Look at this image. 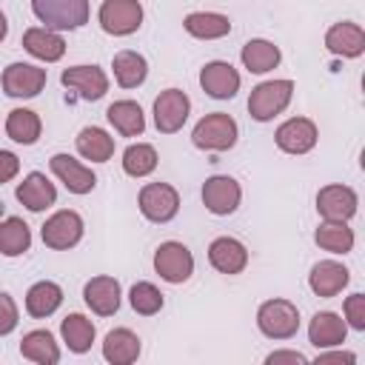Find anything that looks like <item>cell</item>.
Masks as SVG:
<instances>
[{"mask_svg":"<svg viewBox=\"0 0 365 365\" xmlns=\"http://www.w3.org/2000/svg\"><path fill=\"white\" fill-rule=\"evenodd\" d=\"M31 11L46 29L71 31L88 20V0H31Z\"/></svg>","mask_w":365,"mask_h":365,"instance_id":"1","label":"cell"},{"mask_svg":"<svg viewBox=\"0 0 365 365\" xmlns=\"http://www.w3.org/2000/svg\"><path fill=\"white\" fill-rule=\"evenodd\" d=\"M291 94H294V83L291 80H268V83H259L257 88H251L248 111H251V117L257 123H268L279 111H285V106L291 103Z\"/></svg>","mask_w":365,"mask_h":365,"instance_id":"2","label":"cell"},{"mask_svg":"<svg viewBox=\"0 0 365 365\" xmlns=\"http://www.w3.org/2000/svg\"><path fill=\"white\" fill-rule=\"evenodd\" d=\"M191 140L197 148L202 151H228L234 143H237V123L231 114H222V111H214V114H205L194 131H191Z\"/></svg>","mask_w":365,"mask_h":365,"instance_id":"3","label":"cell"},{"mask_svg":"<svg viewBox=\"0 0 365 365\" xmlns=\"http://www.w3.org/2000/svg\"><path fill=\"white\" fill-rule=\"evenodd\" d=\"M257 325L268 339H291L299 331V311L288 299H268L257 311Z\"/></svg>","mask_w":365,"mask_h":365,"instance_id":"4","label":"cell"},{"mask_svg":"<svg viewBox=\"0 0 365 365\" xmlns=\"http://www.w3.org/2000/svg\"><path fill=\"white\" fill-rule=\"evenodd\" d=\"M97 17H100V26L106 34L125 37L140 29L143 6H140V0H103Z\"/></svg>","mask_w":365,"mask_h":365,"instance_id":"5","label":"cell"},{"mask_svg":"<svg viewBox=\"0 0 365 365\" xmlns=\"http://www.w3.org/2000/svg\"><path fill=\"white\" fill-rule=\"evenodd\" d=\"M140 211L151 222H168L180 211V194L168 182H148L140 191Z\"/></svg>","mask_w":365,"mask_h":365,"instance_id":"6","label":"cell"},{"mask_svg":"<svg viewBox=\"0 0 365 365\" xmlns=\"http://www.w3.org/2000/svg\"><path fill=\"white\" fill-rule=\"evenodd\" d=\"M191 111V100L185 91L180 88H165L160 91V97L154 100V125L163 134H174L182 128V123L188 120Z\"/></svg>","mask_w":365,"mask_h":365,"instance_id":"7","label":"cell"},{"mask_svg":"<svg viewBox=\"0 0 365 365\" xmlns=\"http://www.w3.org/2000/svg\"><path fill=\"white\" fill-rule=\"evenodd\" d=\"M83 240V217L77 211H57L43 222V242L54 251L74 248Z\"/></svg>","mask_w":365,"mask_h":365,"instance_id":"8","label":"cell"},{"mask_svg":"<svg viewBox=\"0 0 365 365\" xmlns=\"http://www.w3.org/2000/svg\"><path fill=\"white\" fill-rule=\"evenodd\" d=\"M154 268H157V274L165 279V282H185L191 274H194V257H191V251L182 245V242H174V240H168V242H163L160 248H157V254H154Z\"/></svg>","mask_w":365,"mask_h":365,"instance_id":"9","label":"cell"},{"mask_svg":"<svg viewBox=\"0 0 365 365\" xmlns=\"http://www.w3.org/2000/svg\"><path fill=\"white\" fill-rule=\"evenodd\" d=\"M240 200H242V191H240V182L234 177L217 174V177H208L205 185H202V202L217 217L234 214L237 205H240Z\"/></svg>","mask_w":365,"mask_h":365,"instance_id":"10","label":"cell"},{"mask_svg":"<svg viewBox=\"0 0 365 365\" xmlns=\"http://www.w3.org/2000/svg\"><path fill=\"white\" fill-rule=\"evenodd\" d=\"M317 123L314 120H308V117H291V120H285L279 128H277V134H274V140H277V145L285 151V154H308L314 145H317Z\"/></svg>","mask_w":365,"mask_h":365,"instance_id":"11","label":"cell"},{"mask_svg":"<svg viewBox=\"0 0 365 365\" xmlns=\"http://www.w3.org/2000/svg\"><path fill=\"white\" fill-rule=\"evenodd\" d=\"M46 86V68L31 63H11L3 71V91L9 97H37Z\"/></svg>","mask_w":365,"mask_h":365,"instance_id":"12","label":"cell"},{"mask_svg":"<svg viewBox=\"0 0 365 365\" xmlns=\"http://www.w3.org/2000/svg\"><path fill=\"white\" fill-rule=\"evenodd\" d=\"M200 86L208 97L214 100H231L237 91H240V74L231 63L225 60H214V63H205L202 71H200Z\"/></svg>","mask_w":365,"mask_h":365,"instance_id":"13","label":"cell"},{"mask_svg":"<svg viewBox=\"0 0 365 365\" xmlns=\"http://www.w3.org/2000/svg\"><path fill=\"white\" fill-rule=\"evenodd\" d=\"M317 211L322 220L348 222L356 214V194L348 185H325L317 194Z\"/></svg>","mask_w":365,"mask_h":365,"instance_id":"14","label":"cell"},{"mask_svg":"<svg viewBox=\"0 0 365 365\" xmlns=\"http://www.w3.org/2000/svg\"><path fill=\"white\" fill-rule=\"evenodd\" d=\"M63 86L77 91L83 100H100L108 91V77L97 66H71L63 71Z\"/></svg>","mask_w":365,"mask_h":365,"instance_id":"15","label":"cell"},{"mask_svg":"<svg viewBox=\"0 0 365 365\" xmlns=\"http://www.w3.org/2000/svg\"><path fill=\"white\" fill-rule=\"evenodd\" d=\"M48 165H51L54 177H57L71 194H88V191L97 185L94 171L86 168L80 160H74V157H68V154H54Z\"/></svg>","mask_w":365,"mask_h":365,"instance_id":"16","label":"cell"},{"mask_svg":"<svg viewBox=\"0 0 365 365\" xmlns=\"http://www.w3.org/2000/svg\"><path fill=\"white\" fill-rule=\"evenodd\" d=\"M83 299L97 317H111L120 308V282L114 277H94L86 282Z\"/></svg>","mask_w":365,"mask_h":365,"instance_id":"17","label":"cell"},{"mask_svg":"<svg viewBox=\"0 0 365 365\" xmlns=\"http://www.w3.org/2000/svg\"><path fill=\"white\" fill-rule=\"evenodd\" d=\"M208 262L220 271V274H240L248 265V251L240 240L234 237H217L208 245Z\"/></svg>","mask_w":365,"mask_h":365,"instance_id":"18","label":"cell"},{"mask_svg":"<svg viewBox=\"0 0 365 365\" xmlns=\"http://www.w3.org/2000/svg\"><path fill=\"white\" fill-rule=\"evenodd\" d=\"M348 279H351L348 268L342 262H336V259H322L308 274V285H311V291L317 297H336L348 285Z\"/></svg>","mask_w":365,"mask_h":365,"instance_id":"19","label":"cell"},{"mask_svg":"<svg viewBox=\"0 0 365 365\" xmlns=\"http://www.w3.org/2000/svg\"><path fill=\"white\" fill-rule=\"evenodd\" d=\"M345 334H348V322L334 311L314 314V319L308 325V339L317 348H336L345 342Z\"/></svg>","mask_w":365,"mask_h":365,"instance_id":"20","label":"cell"},{"mask_svg":"<svg viewBox=\"0 0 365 365\" xmlns=\"http://www.w3.org/2000/svg\"><path fill=\"white\" fill-rule=\"evenodd\" d=\"M325 46L331 54H339V57H359L365 51V31L356 26V23H334L328 31H325Z\"/></svg>","mask_w":365,"mask_h":365,"instance_id":"21","label":"cell"},{"mask_svg":"<svg viewBox=\"0 0 365 365\" xmlns=\"http://www.w3.org/2000/svg\"><path fill=\"white\" fill-rule=\"evenodd\" d=\"M23 46H26L29 54H34L37 60H46V63H57V60L66 54V40H63L57 31L46 29V26H43V29H40V26L26 29Z\"/></svg>","mask_w":365,"mask_h":365,"instance_id":"22","label":"cell"},{"mask_svg":"<svg viewBox=\"0 0 365 365\" xmlns=\"http://www.w3.org/2000/svg\"><path fill=\"white\" fill-rule=\"evenodd\" d=\"M17 200H20L29 211H43V208L54 205V200H57V188L46 180V174L31 171V174L17 185Z\"/></svg>","mask_w":365,"mask_h":365,"instance_id":"23","label":"cell"},{"mask_svg":"<svg viewBox=\"0 0 365 365\" xmlns=\"http://www.w3.org/2000/svg\"><path fill=\"white\" fill-rule=\"evenodd\" d=\"M103 356L111 365H131L140 356V336L128 328H114L106 334L103 342Z\"/></svg>","mask_w":365,"mask_h":365,"instance_id":"24","label":"cell"},{"mask_svg":"<svg viewBox=\"0 0 365 365\" xmlns=\"http://www.w3.org/2000/svg\"><path fill=\"white\" fill-rule=\"evenodd\" d=\"M182 26L197 40H220L231 31V20L225 14H217V11H191L182 20Z\"/></svg>","mask_w":365,"mask_h":365,"instance_id":"25","label":"cell"},{"mask_svg":"<svg viewBox=\"0 0 365 365\" xmlns=\"http://www.w3.org/2000/svg\"><path fill=\"white\" fill-rule=\"evenodd\" d=\"M111 68H114V80L117 86L123 88H137L145 83V74H148V63L143 54L137 51H117L114 60H111Z\"/></svg>","mask_w":365,"mask_h":365,"instance_id":"26","label":"cell"},{"mask_svg":"<svg viewBox=\"0 0 365 365\" xmlns=\"http://www.w3.org/2000/svg\"><path fill=\"white\" fill-rule=\"evenodd\" d=\"M60 302H63V288L57 282H48V279L34 282L29 288V294H26V311L31 317H37V319L51 317L60 308Z\"/></svg>","mask_w":365,"mask_h":365,"instance_id":"27","label":"cell"},{"mask_svg":"<svg viewBox=\"0 0 365 365\" xmlns=\"http://www.w3.org/2000/svg\"><path fill=\"white\" fill-rule=\"evenodd\" d=\"M106 117H108V123H111L123 137H137V134H143V128H145L143 108H140L134 100H117V103H111L108 111H106Z\"/></svg>","mask_w":365,"mask_h":365,"instance_id":"28","label":"cell"},{"mask_svg":"<svg viewBox=\"0 0 365 365\" xmlns=\"http://www.w3.org/2000/svg\"><path fill=\"white\" fill-rule=\"evenodd\" d=\"M242 66L251 71V74H265L271 68L279 66V48L271 43V40H248L242 46Z\"/></svg>","mask_w":365,"mask_h":365,"instance_id":"29","label":"cell"},{"mask_svg":"<svg viewBox=\"0 0 365 365\" xmlns=\"http://www.w3.org/2000/svg\"><path fill=\"white\" fill-rule=\"evenodd\" d=\"M77 151H80V157H86L91 163H106L114 154V137H108L97 125H86L77 134Z\"/></svg>","mask_w":365,"mask_h":365,"instance_id":"30","label":"cell"},{"mask_svg":"<svg viewBox=\"0 0 365 365\" xmlns=\"http://www.w3.org/2000/svg\"><path fill=\"white\" fill-rule=\"evenodd\" d=\"M20 354L31 362H40V365L60 362V348H57L51 331H29L20 342Z\"/></svg>","mask_w":365,"mask_h":365,"instance_id":"31","label":"cell"},{"mask_svg":"<svg viewBox=\"0 0 365 365\" xmlns=\"http://www.w3.org/2000/svg\"><path fill=\"white\" fill-rule=\"evenodd\" d=\"M40 131H43V123H40V117L31 108H14V111H9V117H6V134L14 143L31 145V143L40 140Z\"/></svg>","mask_w":365,"mask_h":365,"instance_id":"32","label":"cell"},{"mask_svg":"<svg viewBox=\"0 0 365 365\" xmlns=\"http://www.w3.org/2000/svg\"><path fill=\"white\" fill-rule=\"evenodd\" d=\"M60 334H63V342L68 345V351H74V354H86L94 342V325L83 314H68L60 322Z\"/></svg>","mask_w":365,"mask_h":365,"instance_id":"33","label":"cell"},{"mask_svg":"<svg viewBox=\"0 0 365 365\" xmlns=\"http://www.w3.org/2000/svg\"><path fill=\"white\" fill-rule=\"evenodd\" d=\"M31 245V231L20 217H9L0 222V254L6 257H20Z\"/></svg>","mask_w":365,"mask_h":365,"instance_id":"34","label":"cell"},{"mask_svg":"<svg viewBox=\"0 0 365 365\" xmlns=\"http://www.w3.org/2000/svg\"><path fill=\"white\" fill-rule=\"evenodd\" d=\"M314 240H317V245H319L322 251H331V254H348V251L354 248V231H351L345 222H331V220H325V222L317 228Z\"/></svg>","mask_w":365,"mask_h":365,"instance_id":"35","label":"cell"},{"mask_svg":"<svg viewBox=\"0 0 365 365\" xmlns=\"http://www.w3.org/2000/svg\"><path fill=\"white\" fill-rule=\"evenodd\" d=\"M154 168H157V151H154V145L137 143V145H128L123 151V171L128 177H148Z\"/></svg>","mask_w":365,"mask_h":365,"instance_id":"36","label":"cell"},{"mask_svg":"<svg viewBox=\"0 0 365 365\" xmlns=\"http://www.w3.org/2000/svg\"><path fill=\"white\" fill-rule=\"evenodd\" d=\"M128 302H131V308H134L137 314L151 317V314H157V311L163 308V294H160V288L151 285V282H134L131 291H128Z\"/></svg>","mask_w":365,"mask_h":365,"instance_id":"37","label":"cell"},{"mask_svg":"<svg viewBox=\"0 0 365 365\" xmlns=\"http://www.w3.org/2000/svg\"><path fill=\"white\" fill-rule=\"evenodd\" d=\"M345 322L356 331H365V294H351L345 299Z\"/></svg>","mask_w":365,"mask_h":365,"instance_id":"38","label":"cell"},{"mask_svg":"<svg viewBox=\"0 0 365 365\" xmlns=\"http://www.w3.org/2000/svg\"><path fill=\"white\" fill-rule=\"evenodd\" d=\"M14 328H17V305L6 291H0V336L11 334Z\"/></svg>","mask_w":365,"mask_h":365,"instance_id":"39","label":"cell"},{"mask_svg":"<svg viewBox=\"0 0 365 365\" xmlns=\"http://www.w3.org/2000/svg\"><path fill=\"white\" fill-rule=\"evenodd\" d=\"M20 171V160L11 151H0V182H9L11 177H17Z\"/></svg>","mask_w":365,"mask_h":365,"instance_id":"40","label":"cell"},{"mask_svg":"<svg viewBox=\"0 0 365 365\" xmlns=\"http://www.w3.org/2000/svg\"><path fill=\"white\" fill-rule=\"evenodd\" d=\"M265 362L268 365H279V362H308V356H302L299 351H274V354H268L265 356Z\"/></svg>","mask_w":365,"mask_h":365,"instance_id":"41","label":"cell"},{"mask_svg":"<svg viewBox=\"0 0 365 365\" xmlns=\"http://www.w3.org/2000/svg\"><path fill=\"white\" fill-rule=\"evenodd\" d=\"M328 362H348V365H354L356 362V356L354 354H348V351H334V354H319L317 356V365H328Z\"/></svg>","mask_w":365,"mask_h":365,"instance_id":"42","label":"cell"},{"mask_svg":"<svg viewBox=\"0 0 365 365\" xmlns=\"http://www.w3.org/2000/svg\"><path fill=\"white\" fill-rule=\"evenodd\" d=\"M6 34H9V23H6V14L0 11V40H3Z\"/></svg>","mask_w":365,"mask_h":365,"instance_id":"43","label":"cell"}]
</instances>
